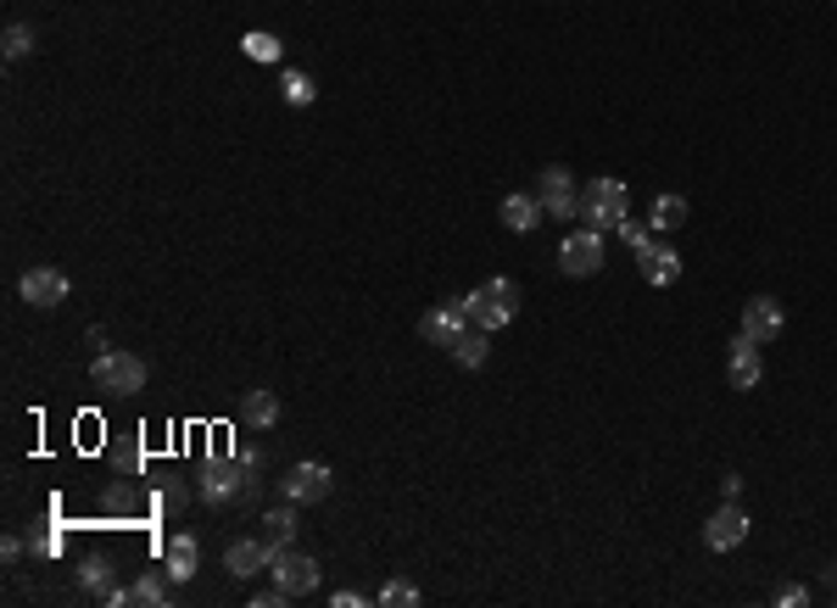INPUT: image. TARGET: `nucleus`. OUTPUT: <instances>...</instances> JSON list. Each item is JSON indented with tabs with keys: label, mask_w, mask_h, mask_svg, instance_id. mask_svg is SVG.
Returning a JSON list of instances; mask_svg holds the SVG:
<instances>
[{
	"label": "nucleus",
	"mask_w": 837,
	"mask_h": 608,
	"mask_svg": "<svg viewBox=\"0 0 837 608\" xmlns=\"http://www.w3.org/2000/svg\"><path fill=\"white\" fill-rule=\"evenodd\" d=\"M0 51H7V57L18 62V57H29V51H35V35H29L23 23H12V29H7V40H0Z\"/></svg>",
	"instance_id": "27"
},
{
	"label": "nucleus",
	"mask_w": 837,
	"mask_h": 608,
	"mask_svg": "<svg viewBox=\"0 0 837 608\" xmlns=\"http://www.w3.org/2000/svg\"><path fill=\"white\" fill-rule=\"evenodd\" d=\"M776 602H781V608H798V602H809V591H804V586H787Z\"/></svg>",
	"instance_id": "29"
},
{
	"label": "nucleus",
	"mask_w": 837,
	"mask_h": 608,
	"mask_svg": "<svg viewBox=\"0 0 837 608\" xmlns=\"http://www.w3.org/2000/svg\"><path fill=\"white\" fill-rule=\"evenodd\" d=\"M470 330V307H464V296L459 302H447V307H431L425 318H418V335H425L431 346H447L453 352V341Z\"/></svg>",
	"instance_id": "8"
},
{
	"label": "nucleus",
	"mask_w": 837,
	"mask_h": 608,
	"mask_svg": "<svg viewBox=\"0 0 837 608\" xmlns=\"http://www.w3.org/2000/svg\"><path fill=\"white\" fill-rule=\"evenodd\" d=\"M268 563H274V547H268L263 536H240V541H229V552H224V569H229V575H240V580L263 575Z\"/></svg>",
	"instance_id": "12"
},
{
	"label": "nucleus",
	"mask_w": 837,
	"mask_h": 608,
	"mask_svg": "<svg viewBox=\"0 0 837 608\" xmlns=\"http://www.w3.org/2000/svg\"><path fill=\"white\" fill-rule=\"evenodd\" d=\"M759 374H765V357H759V341H748V335H737V341H731V352H726V380H731L737 391H754V385H759Z\"/></svg>",
	"instance_id": "11"
},
{
	"label": "nucleus",
	"mask_w": 837,
	"mask_h": 608,
	"mask_svg": "<svg viewBox=\"0 0 837 608\" xmlns=\"http://www.w3.org/2000/svg\"><path fill=\"white\" fill-rule=\"evenodd\" d=\"M581 218L592 224V229H620L626 218H631V190L620 185V179H592L587 190H581Z\"/></svg>",
	"instance_id": "3"
},
{
	"label": "nucleus",
	"mask_w": 837,
	"mask_h": 608,
	"mask_svg": "<svg viewBox=\"0 0 837 608\" xmlns=\"http://www.w3.org/2000/svg\"><path fill=\"white\" fill-rule=\"evenodd\" d=\"M268 575H274V586H279L285 597L318 591V558H307V552H296V547H279L274 563H268Z\"/></svg>",
	"instance_id": "5"
},
{
	"label": "nucleus",
	"mask_w": 837,
	"mask_h": 608,
	"mask_svg": "<svg viewBox=\"0 0 837 608\" xmlns=\"http://www.w3.org/2000/svg\"><path fill=\"white\" fill-rule=\"evenodd\" d=\"M742 536H748V513H742L737 502L715 508V513H709V524H703V541H709L715 552H731V547H737Z\"/></svg>",
	"instance_id": "14"
},
{
	"label": "nucleus",
	"mask_w": 837,
	"mask_h": 608,
	"mask_svg": "<svg viewBox=\"0 0 837 608\" xmlns=\"http://www.w3.org/2000/svg\"><path fill=\"white\" fill-rule=\"evenodd\" d=\"M492 330H481V324H470L459 341H453V363L459 369H486V357H492V341H486Z\"/></svg>",
	"instance_id": "17"
},
{
	"label": "nucleus",
	"mask_w": 837,
	"mask_h": 608,
	"mask_svg": "<svg viewBox=\"0 0 837 608\" xmlns=\"http://www.w3.org/2000/svg\"><path fill=\"white\" fill-rule=\"evenodd\" d=\"M252 486H257V463L252 458H207V469H201V497L218 502V508L246 502Z\"/></svg>",
	"instance_id": "1"
},
{
	"label": "nucleus",
	"mask_w": 837,
	"mask_h": 608,
	"mask_svg": "<svg viewBox=\"0 0 837 608\" xmlns=\"http://www.w3.org/2000/svg\"><path fill=\"white\" fill-rule=\"evenodd\" d=\"M240 51H246L252 62H279V57H285V46H279V35H263V29H252V35L240 40Z\"/></svg>",
	"instance_id": "23"
},
{
	"label": "nucleus",
	"mask_w": 837,
	"mask_h": 608,
	"mask_svg": "<svg viewBox=\"0 0 837 608\" xmlns=\"http://www.w3.org/2000/svg\"><path fill=\"white\" fill-rule=\"evenodd\" d=\"M240 419L257 424V430H268V424L279 419V396H274V391H246V396H240Z\"/></svg>",
	"instance_id": "20"
},
{
	"label": "nucleus",
	"mask_w": 837,
	"mask_h": 608,
	"mask_svg": "<svg viewBox=\"0 0 837 608\" xmlns=\"http://www.w3.org/2000/svg\"><path fill=\"white\" fill-rule=\"evenodd\" d=\"M637 268H642V280H648V285H659V291L681 280V257H676L670 246H659V241L637 252Z\"/></svg>",
	"instance_id": "15"
},
{
	"label": "nucleus",
	"mask_w": 837,
	"mask_h": 608,
	"mask_svg": "<svg viewBox=\"0 0 837 608\" xmlns=\"http://www.w3.org/2000/svg\"><path fill=\"white\" fill-rule=\"evenodd\" d=\"M380 602H385V608H418V586H413V580H385V586H380Z\"/></svg>",
	"instance_id": "24"
},
{
	"label": "nucleus",
	"mask_w": 837,
	"mask_h": 608,
	"mask_svg": "<svg viewBox=\"0 0 837 608\" xmlns=\"http://www.w3.org/2000/svg\"><path fill=\"white\" fill-rule=\"evenodd\" d=\"M90 380H96V391L101 396H135L140 385H146V363L135 357V352H101L96 363H90Z\"/></svg>",
	"instance_id": "4"
},
{
	"label": "nucleus",
	"mask_w": 837,
	"mask_h": 608,
	"mask_svg": "<svg viewBox=\"0 0 837 608\" xmlns=\"http://www.w3.org/2000/svg\"><path fill=\"white\" fill-rule=\"evenodd\" d=\"M329 486H335V474H329L324 463H296V469L285 474V497H291V502H324Z\"/></svg>",
	"instance_id": "13"
},
{
	"label": "nucleus",
	"mask_w": 837,
	"mask_h": 608,
	"mask_svg": "<svg viewBox=\"0 0 837 608\" xmlns=\"http://www.w3.org/2000/svg\"><path fill=\"white\" fill-rule=\"evenodd\" d=\"M329 602H335V608H363V597H357V591H335Z\"/></svg>",
	"instance_id": "31"
},
{
	"label": "nucleus",
	"mask_w": 837,
	"mask_h": 608,
	"mask_svg": "<svg viewBox=\"0 0 837 608\" xmlns=\"http://www.w3.org/2000/svg\"><path fill=\"white\" fill-rule=\"evenodd\" d=\"M196 569H201V541L168 536V580H196Z\"/></svg>",
	"instance_id": "16"
},
{
	"label": "nucleus",
	"mask_w": 837,
	"mask_h": 608,
	"mask_svg": "<svg viewBox=\"0 0 837 608\" xmlns=\"http://www.w3.org/2000/svg\"><path fill=\"white\" fill-rule=\"evenodd\" d=\"M464 307H470V324L503 330V324H514V313H520V285H514V280H486V285H475V291L464 296Z\"/></svg>",
	"instance_id": "2"
},
{
	"label": "nucleus",
	"mask_w": 837,
	"mask_h": 608,
	"mask_svg": "<svg viewBox=\"0 0 837 608\" xmlns=\"http://www.w3.org/2000/svg\"><path fill=\"white\" fill-rule=\"evenodd\" d=\"M536 218H542V202H536V196H509V202H503V224H509L514 235L536 229Z\"/></svg>",
	"instance_id": "21"
},
{
	"label": "nucleus",
	"mask_w": 837,
	"mask_h": 608,
	"mask_svg": "<svg viewBox=\"0 0 837 608\" xmlns=\"http://www.w3.org/2000/svg\"><path fill=\"white\" fill-rule=\"evenodd\" d=\"M687 196H653V207H648V224H653V235H676L681 224H687Z\"/></svg>",
	"instance_id": "18"
},
{
	"label": "nucleus",
	"mask_w": 837,
	"mask_h": 608,
	"mask_svg": "<svg viewBox=\"0 0 837 608\" xmlns=\"http://www.w3.org/2000/svg\"><path fill=\"white\" fill-rule=\"evenodd\" d=\"M18 291H23L29 307H62L68 302V274L62 268H29Z\"/></svg>",
	"instance_id": "10"
},
{
	"label": "nucleus",
	"mask_w": 837,
	"mask_h": 608,
	"mask_svg": "<svg viewBox=\"0 0 837 608\" xmlns=\"http://www.w3.org/2000/svg\"><path fill=\"white\" fill-rule=\"evenodd\" d=\"M536 202H542V213H553L559 224H570V218L581 213V190H575L570 168H542V179H536Z\"/></svg>",
	"instance_id": "6"
},
{
	"label": "nucleus",
	"mask_w": 837,
	"mask_h": 608,
	"mask_svg": "<svg viewBox=\"0 0 837 608\" xmlns=\"http://www.w3.org/2000/svg\"><path fill=\"white\" fill-rule=\"evenodd\" d=\"M135 602H146V608H157V602H168V586H163V575H140L135 586Z\"/></svg>",
	"instance_id": "25"
},
{
	"label": "nucleus",
	"mask_w": 837,
	"mask_h": 608,
	"mask_svg": "<svg viewBox=\"0 0 837 608\" xmlns=\"http://www.w3.org/2000/svg\"><path fill=\"white\" fill-rule=\"evenodd\" d=\"M163 502H168V508H179V502H185V486H179V480H168V491H163Z\"/></svg>",
	"instance_id": "30"
},
{
	"label": "nucleus",
	"mask_w": 837,
	"mask_h": 608,
	"mask_svg": "<svg viewBox=\"0 0 837 608\" xmlns=\"http://www.w3.org/2000/svg\"><path fill=\"white\" fill-rule=\"evenodd\" d=\"M79 586L96 591V597H107V591H112V558H107V552H90V558L79 563Z\"/></svg>",
	"instance_id": "22"
},
{
	"label": "nucleus",
	"mask_w": 837,
	"mask_h": 608,
	"mask_svg": "<svg viewBox=\"0 0 837 608\" xmlns=\"http://www.w3.org/2000/svg\"><path fill=\"white\" fill-rule=\"evenodd\" d=\"M559 263H564V274H575V280L598 274V268H603V229H570L564 246H559Z\"/></svg>",
	"instance_id": "7"
},
{
	"label": "nucleus",
	"mask_w": 837,
	"mask_h": 608,
	"mask_svg": "<svg viewBox=\"0 0 837 608\" xmlns=\"http://www.w3.org/2000/svg\"><path fill=\"white\" fill-rule=\"evenodd\" d=\"M787 330V313H781V302L776 296H748V307H742V335L748 341H776Z\"/></svg>",
	"instance_id": "9"
},
{
	"label": "nucleus",
	"mask_w": 837,
	"mask_h": 608,
	"mask_svg": "<svg viewBox=\"0 0 837 608\" xmlns=\"http://www.w3.org/2000/svg\"><path fill=\"white\" fill-rule=\"evenodd\" d=\"M279 90H285V101H291V107H307V101L318 96L307 73H285V85H279Z\"/></svg>",
	"instance_id": "26"
},
{
	"label": "nucleus",
	"mask_w": 837,
	"mask_h": 608,
	"mask_svg": "<svg viewBox=\"0 0 837 608\" xmlns=\"http://www.w3.org/2000/svg\"><path fill=\"white\" fill-rule=\"evenodd\" d=\"M257 536L279 552V547H291V536H296V513L291 508H268L263 519H257Z\"/></svg>",
	"instance_id": "19"
},
{
	"label": "nucleus",
	"mask_w": 837,
	"mask_h": 608,
	"mask_svg": "<svg viewBox=\"0 0 837 608\" xmlns=\"http://www.w3.org/2000/svg\"><path fill=\"white\" fill-rule=\"evenodd\" d=\"M614 235H620V241H626L631 252H642V246H653V241H659V235H653V224H631V218H626V224H620Z\"/></svg>",
	"instance_id": "28"
}]
</instances>
